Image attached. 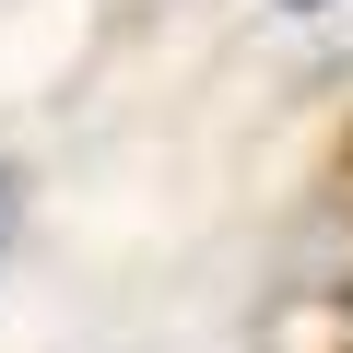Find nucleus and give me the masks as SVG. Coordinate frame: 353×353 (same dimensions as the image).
<instances>
[{
	"label": "nucleus",
	"instance_id": "nucleus-1",
	"mask_svg": "<svg viewBox=\"0 0 353 353\" xmlns=\"http://www.w3.org/2000/svg\"><path fill=\"white\" fill-rule=\"evenodd\" d=\"M283 12H318V0H283Z\"/></svg>",
	"mask_w": 353,
	"mask_h": 353
}]
</instances>
